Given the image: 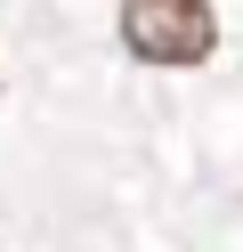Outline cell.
<instances>
[{
    "instance_id": "6da1fadb",
    "label": "cell",
    "mask_w": 243,
    "mask_h": 252,
    "mask_svg": "<svg viewBox=\"0 0 243 252\" xmlns=\"http://www.w3.org/2000/svg\"><path fill=\"white\" fill-rule=\"evenodd\" d=\"M122 41L146 65H203L219 25H211V0H122Z\"/></svg>"
}]
</instances>
